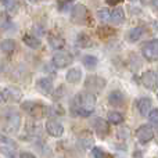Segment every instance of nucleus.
I'll list each match as a JSON object with an SVG mask.
<instances>
[{
  "instance_id": "nucleus-22",
  "label": "nucleus",
  "mask_w": 158,
  "mask_h": 158,
  "mask_svg": "<svg viewBox=\"0 0 158 158\" xmlns=\"http://www.w3.org/2000/svg\"><path fill=\"white\" fill-rule=\"evenodd\" d=\"M142 35H143V28L142 27L133 28V29H131V32L128 33V42H131V43H136L137 40H140Z\"/></svg>"
},
{
  "instance_id": "nucleus-27",
  "label": "nucleus",
  "mask_w": 158,
  "mask_h": 158,
  "mask_svg": "<svg viewBox=\"0 0 158 158\" xmlns=\"http://www.w3.org/2000/svg\"><path fill=\"white\" fill-rule=\"evenodd\" d=\"M0 3L7 11H15L18 8V0H0Z\"/></svg>"
},
{
  "instance_id": "nucleus-33",
  "label": "nucleus",
  "mask_w": 158,
  "mask_h": 158,
  "mask_svg": "<svg viewBox=\"0 0 158 158\" xmlns=\"http://www.w3.org/2000/svg\"><path fill=\"white\" fill-rule=\"evenodd\" d=\"M50 114L63 115V114H64V110H63V108H58V107H50Z\"/></svg>"
},
{
  "instance_id": "nucleus-17",
  "label": "nucleus",
  "mask_w": 158,
  "mask_h": 158,
  "mask_svg": "<svg viewBox=\"0 0 158 158\" xmlns=\"http://www.w3.org/2000/svg\"><path fill=\"white\" fill-rule=\"evenodd\" d=\"M111 22H114L115 25H121L125 22V11H123V8L117 7L114 11H111Z\"/></svg>"
},
{
  "instance_id": "nucleus-7",
  "label": "nucleus",
  "mask_w": 158,
  "mask_h": 158,
  "mask_svg": "<svg viewBox=\"0 0 158 158\" xmlns=\"http://www.w3.org/2000/svg\"><path fill=\"white\" fill-rule=\"evenodd\" d=\"M72 60H74V57H72L71 53L61 50V52H57L53 56L52 63H53V65L57 67V68H65V67L71 65Z\"/></svg>"
},
{
  "instance_id": "nucleus-30",
  "label": "nucleus",
  "mask_w": 158,
  "mask_h": 158,
  "mask_svg": "<svg viewBox=\"0 0 158 158\" xmlns=\"http://www.w3.org/2000/svg\"><path fill=\"white\" fill-rule=\"evenodd\" d=\"M92 156H93V158H110L108 156H107V153L101 147H93Z\"/></svg>"
},
{
  "instance_id": "nucleus-14",
  "label": "nucleus",
  "mask_w": 158,
  "mask_h": 158,
  "mask_svg": "<svg viewBox=\"0 0 158 158\" xmlns=\"http://www.w3.org/2000/svg\"><path fill=\"white\" fill-rule=\"evenodd\" d=\"M137 110L139 112L143 115V117H148L150 111L153 110V101L147 97H143L137 101Z\"/></svg>"
},
{
  "instance_id": "nucleus-39",
  "label": "nucleus",
  "mask_w": 158,
  "mask_h": 158,
  "mask_svg": "<svg viewBox=\"0 0 158 158\" xmlns=\"http://www.w3.org/2000/svg\"><path fill=\"white\" fill-rule=\"evenodd\" d=\"M157 97H158V94H157Z\"/></svg>"
},
{
  "instance_id": "nucleus-9",
  "label": "nucleus",
  "mask_w": 158,
  "mask_h": 158,
  "mask_svg": "<svg viewBox=\"0 0 158 158\" xmlns=\"http://www.w3.org/2000/svg\"><path fill=\"white\" fill-rule=\"evenodd\" d=\"M4 101H10V103H18L22 98V92L15 86H7L3 89L2 92Z\"/></svg>"
},
{
  "instance_id": "nucleus-31",
  "label": "nucleus",
  "mask_w": 158,
  "mask_h": 158,
  "mask_svg": "<svg viewBox=\"0 0 158 158\" xmlns=\"http://www.w3.org/2000/svg\"><path fill=\"white\" fill-rule=\"evenodd\" d=\"M148 119L153 125H158V110H151L148 114Z\"/></svg>"
},
{
  "instance_id": "nucleus-8",
  "label": "nucleus",
  "mask_w": 158,
  "mask_h": 158,
  "mask_svg": "<svg viewBox=\"0 0 158 158\" xmlns=\"http://www.w3.org/2000/svg\"><path fill=\"white\" fill-rule=\"evenodd\" d=\"M136 137L137 140H139V143H142V144H146V143H148L150 140L154 139V129L151 125H142L137 128L136 131Z\"/></svg>"
},
{
  "instance_id": "nucleus-35",
  "label": "nucleus",
  "mask_w": 158,
  "mask_h": 158,
  "mask_svg": "<svg viewBox=\"0 0 158 158\" xmlns=\"http://www.w3.org/2000/svg\"><path fill=\"white\" fill-rule=\"evenodd\" d=\"M123 0H106V3L108 6H118L119 3H122Z\"/></svg>"
},
{
  "instance_id": "nucleus-29",
  "label": "nucleus",
  "mask_w": 158,
  "mask_h": 158,
  "mask_svg": "<svg viewBox=\"0 0 158 158\" xmlns=\"http://www.w3.org/2000/svg\"><path fill=\"white\" fill-rule=\"evenodd\" d=\"M0 153L8 158H17V153L13 148V146H2L0 147Z\"/></svg>"
},
{
  "instance_id": "nucleus-11",
  "label": "nucleus",
  "mask_w": 158,
  "mask_h": 158,
  "mask_svg": "<svg viewBox=\"0 0 158 158\" xmlns=\"http://www.w3.org/2000/svg\"><path fill=\"white\" fill-rule=\"evenodd\" d=\"M46 132L53 137H61L64 135V126L54 119H49L46 122Z\"/></svg>"
},
{
  "instance_id": "nucleus-19",
  "label": "nucleus",
  "mask_w": 158,
  "mask_h": 158,
  "mask_svg": "<svg viewBox=\"0 0 158 158\" xmlns=\"http://www.w3.org/2000/svg\"><path fill=\"white\" fill-rule=\"evenodd\" d=\"M15 47H17V44L13 39H4V40L0 42V50H2L3 53L10 54V53H13L14 50H15Z\"/></svg>"
},
{
  "instance_id": "nucleus-32",
  "label": "nucleus",
  "mask_w": 158,
  "mask_h": 158,
  "mask_svg": "<svg viewBox=\"0 0 158 158\" xmlns=\"http://www.w3.org/2000/svg\"><path fill=\"white\" fill-rule=\"evenodd\" d=\"M69 6H71V0H58V8L61 11L67 10Z\"/></svg>"
},
{
  "instance_id": "nucleus-21",
  "label": "nucleus",
  "mask_w": 158,
  "mask_h": 158,
  "mask_svg": "<svg viewBox=\"0 0 158 158\" xmlns=\"http://www.w3.org/2000/svg\"><path fill=\"white\" fill-rule=\"evenodd\" d=\"M22 42H24L28 47H31V49H39V47H40V40H39L36 36H32V35H25L24 38H22Z\"/></svg>"
},
{
  "instance_id": "nucleus-4",
  "label": "nucleus",
  "mask_w": 158,
  "mask_h": 158,
  "mask_svg": "<svg viewBox=\"0 0 158 158\" xmlns=\"http://www.w3.org/2000/svg\"><path fill=\"white\" fill-rule=\"evenodd\" d=\"M106 79L97 77V75H92V77H87L85 81V89L89 93H100L101 90L106 87Z\"/></svg>"
},
{
  "instance_id": "nucleus-25",
  "label": "nucleus",
  "mask_w": 158,
  "mask_h": 158,
  "mask_svg": "<svg viewBox=\"0 0 158 158\" xmlns=\"http://www.w3.org/2000/svg\"><path fill=\"white\" fill-rule=\"evenodd\" d=\"M82 63H83V65L86 67V68L93 69V68H96V65H97V58H96L94 56L87 54L82 58Z\"/></svg>"
},
{
  "instance_id": "nucleus-10",
  "label": "nucleus",
  "mask_w": 158,
  "mask_h": 158,
  "mask_svg": "<svg viewBox=\"0 0 158 158\" xmlns=\"http://www.w3.org/2000/svg\"><path fill=\"white\" fill-rule=\"evenodd\" d=\"M140 82L142 85L148 90H156L157 85H158V77L154 71H147L140 77Z\"/></svg>"
},
{
  "instance_id": "nucleus-36",
  "label": "nucleus",
  "mask_w": 158,
  "mask_h": 158,
  "mask_svg": "<svg viewBox=\"0 0 158 158\" xmlns=\"http://www.w3.org/2000/svg\"><path fill=\"white\" fill-rule=\"evenodd\" d=\"M151 4H153L156 8H158V0H151Z\"/></svg>"
},
{
  "instance_id": "nucleus-2",
  "label": "nucleus",
  "mask_w": 158,
  "mask_h": 158,
  "mask_svg": "<svg viewBox=\"0 0 158 158\" xmlns=\"http://www.w3.org/2000/svg\"><path fill=\"white\" fill-rule=\"evenodd\" d=\"M21 108L33 119H42L50 114V107H47L40 101H24L21 104Z\"/></svg>"
},
{
  "instance_id": "nucleus-6",
  "label": "nucleus",
  "mask_w": 158,
  "mask_h": 158,
  "mask_svg": "<svg viewBox=\"0 0 158 158\" xmlns=\"http://www.w3.org/2000/svg\"><path fill=\"white\" fill-rule=\"evenodd\" d=\"M143 57L148 61H157L158 60V39L147 42L142 49Z\"/></svg>"
},
{
  "instance_id": "nucleus-37",
  "label": "nucleus",
  "mask_w": 158,
  "mask_h": 158,
  "mask_svg": "<svg viewBox=\"0 0 158 158\" xmlns=\"http://www.w3.org/2000/svg\"><path fill=\"white\" fill-rule=\"evenodd\" d=\"M29 2H31V3H36V2H38V0H29Z\"/></svg>"
},
{
  "instance_id": "nucleus-12",
  "label": "nucleus",
  "mask_w": 158,
  "mask_h": 158,
  "mask_svg": "<svg viewBox=\"0 0 158 158\" xmlns=\"http://www.w3.org/2000/svg\"><path fill=\"white\" fill-rule=\"evenodd\" d=\"M36 89L39 90V92L42 93V94L44 96H49L53 93V82L52 79L49 78H39L38 81H36Z\"/></svg>"
},
{
  "instance_id": "nucleus-13",
  "label": "nucleus",
  "mask_w": 158,
  "mask_h": 158,
  "mask_svg": "<svg viewBox=\"0 0 158 158\" xmlns=\"http://www.w3.org/2000/svg\"><path fill=\"white\" fill-rule=\"evenodd\" d=\"M93 128H94L96 133H97L98 136H101V137L107 136V135L110 133L108 122H107L106 119H103V118H96V119L93 121Z\"/></svg>"
},
{
  "instance_id": "nucleus-28",
  "label": "nucleus",
  "mask_w": 158,
  "mask_h": 158,
  "mask_svg": "<svg viewBox=\"0 0 158 158\" xmlns=\"http://www.w3.org/2000/svg\"><path fill=\"white\" fill-rule=\"evenodd\" d=\"M13 27V21L7 14H2L0 15V29H8Z\"/></svg>"
},
{
  "instance_id": "nucleus-23",
  "label": "nucleus",
  "mask_w": 158,
  "mask_h": 158,
  "mask_svg": "<svg viewBox=\"0 0 158 158\" xmlns=\"http://www.w3.org/2000/svg\"><path fill=\"white\" fill-rule=\"evenodd\" d=\"M107 119H108V122L114 123V125H119V123L123 122V115L118 111H111L107 115Z\"/></svg>"
},
{
  "instance_id": "nucleus-3",
  "label": "nucleus",
  "mask_w": 158,
  "mask_h": 158,
  "mask_svg": "<svg viewBox=\"0 0 158 158\" xmlns=\"http://www.w3.org/2000/svg\"><path fill=\"white\" fill-rule=\"evenodd\" d=\"M3 117H4L3 131L10 135L15 133L19 129V125H21V117H19V114L17 111H14V110H10V111H7Z\"/></svg>"
},
{
  "instance_id": "nucleus-18",
  "label": "nucleus",
  "mask_w": 158,
  "mask_h": 158,
  "mask_svg": "<svg viewBox=\"0 0 158 158\" xmlns=\"http://www.w3.org/2000/svg\"><path fill=\"white\" fill-rule=\"evenodd\" d=\"M49 44L52 49L61 50L64 46H65V42H64V39L58 35H49Z\"/></svg>"
},
{
  "instance_id": "nucleus-38",
  "label": "nucleus",
  "mask_w": 158,
  "mask_h": 158,
  "mask_svg": "<svg viewBox=\"0 0 158 158\" xmlns=\"http://www.w3.org/2000/svg\"><path fill=\"white\" fill-rule=\"evenodd\" d=\"M131 2H135V0H131Z\"/></svg>"
},
{
  "instance_id": "nucleus-24",
  "label": "nucleus",
  "mask_w": 158,
  "mask_h": 158,
  "mask_svg": "<svg viewBox=\"0 0 158 158\" xmlns=\"http://www.w3.org/2000/svg\"><path fill=\"white\" fill-rule=\"evenodd\" d=\"M79 144L82 148H90L93 146V137L89 133H83L79 137Z\"/></svg>"
},
{
  "instance_id": "nucleus-20",
  "label": "nucleus",
  "mask_w": 158,
  "mask_h": 158,
  "mask_svg": "<svg viewBox=\"0 0 158 158\" xmlns=\"http://www.w3.org/2000/svg\"><path fill=\"white\" fill-rule=\"evenodd\" d=\"M92 39H90L89 35L86 33H79L77 36V46L78 47H82V49H86V47H90L92 46Z\"/></svg>"
},
{
  "instance_id": "nucleus-26",
  "label": "nucleus",
  "mask_w": 158,
  "mask_h": 158,
  "mask_svg": "<svg viewBox=\"0 0 158 158\" xmlns=\"http://www.w3.org/2000/svg\"><path fill=\"white\" fill-rule=\"evenodd\" d=\"M97 18L100 19L101 22H110L111 21V11L108 8H101V10L97 11Z\"/></svg>"
},
{
  "instance_id": "nucleus-16",
  "label": "nucleus",
  "mask_w": 158,
  "mask_h": 158,
  "mask_svg": "<svg viewBox=\"0 0 158 158\" xmlns=\"http://www.w3.org/2000/svg\"><path fill=\"white\" fill-rule=\"evenodd\" d=\"M65 79H67V82H68V83H72V85L79 83V82H81V79H82L81 68H77V67H75V68H71L68 72H67Z\"/></svg>"
},
{
  "instance_id": "nucleus-34",
  "label": "nucleus",
  "mask_w": 158,
  "mask_h": 158,
  "mask_svg": "<svg viewBox=\"0 0 158 158\" xmlns=\"http://www.w3.org/2000/svg\"><path fill=\"white\" fill-rule=\"evenodd\" d=\"M19 158H36V157L29 151H22V153H19Z\"/></svg>"
},
{
  "instance_id": "nucleus-1",
  "label": "nucleus",
  "mask_w": 158,
  "mask_h": 158,
  "mask_svg": "<svg viewBox=\"0 0 158 158\" xmlns=\"http://www.w3.org/2000/svg\"><path fill=\"white\" fill-rule=\"evenodd\" d=\"M96 107V96L89 92H82L72 100V112L79 117H89Z\"/></svg>"
},
{
  "instance_id": "nucleus-15",
  "label": "nucleus",
  "mask_w": 158,
  "mask_h": 158,
  "mask_svg": "<svg viewBox=\"0 0 158 158\" xmlns=\"http://www.w3.org/2000/svg\"><path fill=\"white\" fill-rule=\"evenodd\" d=\"M108 103L112 107H119L125 103V96L119 92V90H112L108 96Z\"/></svg>"
},
{
  "instance_id": "nucleus-5",
  "label": "nucleus",
  "mask_w": 158,
  "mask_h": 158,
  "mask_svg": "<svg viewBox=\"0 0 158 158\" xmlns=\"http://www.w3.org/2000/svg\"><path fill=\"white\" fill-rule=\"evenodd\" d=\"M71 19L75 24L86 25L89 22V11L83 4H77L72 7L71 11Z\"/></svg>"
}]
</instances>
